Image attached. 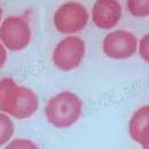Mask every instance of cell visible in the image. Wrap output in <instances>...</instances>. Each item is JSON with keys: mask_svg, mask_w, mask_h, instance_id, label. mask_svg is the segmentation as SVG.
I'll use <instances>...</instances> for the list:
<instances>
[{"mask_svg": "<svg viewBox=\"0 0 149 149\" xmlns=\"http://www.w3.org/2000/svg\"><path fill=\"white\" fill-rule=\"evenodd\" d=\"M38 109V97L10 78L0 79V111L17 119L31 117Z\"/></svg>", "mask_w": 149, "mask_h": 149, "instance_id": "1", "label": "cell"}, {"mask_svg": "<svg viewBox=\"0 0 149 149\" xmlns=\"http://www.w3.org/2000/svg\"><path fill=\"white\" fill-rule=\"evenodd\" d=\"M127 8L131 16L144 18L149 16V0H127Z\"/></svg>", "mask_w": 149, "mask_h": 149, "instance_id": "10", "label": "cell"}, {"mask_svg": "<svg viewBox=\"0 0 149 149\" xmlns=\"http://www.w3.org/2000/svg\"><path fill=\"white\" fill-rule=\"evenodd\" d=\"M130 137L141 144L149 136V105L136 110L129 120Z\"/></svg>", "mask_w": 149, "mask_h": 149, "instance_id": "8", "label": "cell"}, {"mask_svg": "<svg viewBox=\"0 0 149 149\" xmlns=\"http://www.w3.org/2000/svg\"><path fill=\"white\" fill-rule=\"evenodd\" d=\"M90 13L82 4L70 0L57 7L54 13V25L63 35H74L82 31L88 24Z\"/></svg>", "mask_w": 149, "mask_h": 149, "instance_id": "3", "label": "cell"}, {"mask_svg": "<svg viewBox=\"0 0 149 149\" xmlns=\"http://www.w3.org/2000/svg\"><path fill=\"white\" fill-rule=\"evenodd\" d=\"M7 58V53H6V48L3 45V43L0 42V69H1L6 62Z\"/></svg>", "mask_w": 149, "mask_h": 149, "instance_id": "13", "label": "cell"}, {"mask_svg": "<svg viewBox=\"0 0 149 149\" xmlns=\"http://www.w3.org/2000/svg\"><path fill=\"white\" fill-rule=\"evenodd\" d=\"M139 53L143 61H146L149 65V33L144 35L139 44Z\"/></svg>", "mask_w": 149, "mask_h": 149, "instance_id": "12", "label": "cell"}, {"mask_svg": "<svg viewBox=\"0 0 149 149\" xmlns=\"http://www.w3.org/2000/svg\"><path fill=\"white\" fill-rule=\"evenodd\" d=\"M91 18L97 28L112 29L122 18V6L118 0H97L92 7Z\"/></svg>", "mask_w": 149, "mask_h": 149, "instance_id": "7", "label": "cell"}, {"mask_svg": "<svg viewBox=\"0 0 149 149\" xmlns=\"http://www.w3.org/2000/svg\"><path fill=\"white\" fill-rule=\"evenodd\" d=\"M141 147H142V149H149V136L141 143Z\"/></svg>", "mask_w": 149, "mask_h": 149, "instance_id": "14", "label": "cell"}, {"mask_svg": "<svg viewBox=\"0 0 149 149\" xmlns=\"http://www.w3.org/2000/svg\"><path fill=\"white\" fill-rule=\"evenodd\" d=\"M31 41V29L22 16H11L0 24V42L11 52H20Z\"/></svg>", "mask_w": 149, "mask_h": 149, "instance_id": "4", "label": "cell"}, {"mask_svg": "<svg viewBox=\"0 0 149 149\" xmlns=\"http://www.w3.org/2000/svg\"><path fill=\"white\" fill-rule=\"evenodd\" d=\"M15 134L13 122L7 113L0 111V147L7 144Z\"/></svg>", "mask_w": 149, "mask_h": 149, "instance_id": "9", "label": "cell"}, {"mask_svg": "<svg viewBox=\"0 0 149 149\" xmlns=\"http://www.w3.org/2000/svg\"><path fill=\"white\" fill-rule=\"evenodd\" d=\"M139 42L136 36L128 30H115L103 40V53L113 60H127L135 55Z\"/></svg>", "mask_w": 149, "mask_h": 149, "instance_id": "6", "label": "cell"}, {"mask_svg": "<svg viewBox=\"0 0 149 149\" xmlns=\"http://www.w3.org/2000/svg\"><path fill=\"white\" fill-rule=\"evenodd\" d=\"M86 55L85 42L78 36H67L61 40L53 52V63L63 72L73 70L80 66Z\"/></svg>", "mask_w": 149, "mask_h": 149, "instance_id": "5", "label": "cell"}, {"mask_svg": "<svg viewBox=\"0 0 149 149\" xmlns=\"http://www.w3.org/2000/svg\"><path fill=\"white\" fill-rule=\"evenodd\" d=\"M44 113L48 123L55 128H68L75 124L82 113V102L78 94L63 91L49 99Z\"/></svg>", "mask_w": 149, "mask_h": 149, "instance_id": "2", "label": "cell"}, {"mask_svg": "<svg viewBox=\"0 0 149 149\" xmlns=\"http://www.w3.org/2000/svg\"><path fill=\"white\" fill-rule=\"evenodd\" d=\"M1 17H3V10L0 7V24H1Z\"/></svg>", "mask_w": 149, "mask_h": 149, "instance_id": "15", "label": "cell"}, {"mask_svg": "<svg viewBox=\"0 0 149 149\" xmlns=\"http://www.w3.org/2000/svg\"><path fill=\"white\" fill-rule=\"evenodd\" d=\"M4 149H40L33 141L28 139H15L10 141Z\"/></svg>", "mask_w": 149, "mask_h": 149, "instance_id": "11", "label": "cell"}]
</instances>
